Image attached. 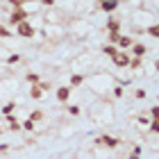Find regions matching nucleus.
Returning <instances> with one entry per match:
<instances>
[{"label": "nucleus", "instance_id": "a211bd4d", "mask_svg": "<svg viewBox=\"0 0 159 159\" xmlns=\"http://www.w3.org/2000/svg\"><path fill=\"white\" fill-rule=\"evenodd\" d=\"M120 52V50L116 48V46H111V43H105V46H102V55L105 57H109V59H114V57H116Z\"/></svg>", "mask_w": 159, "mask_h": 159}, {"label": "nucleus", "instance_id": "aec40b11", "mask_svg": "<svg viewBox=\"0 0 159 159\" xmlns=\"http://www.w3.org/2000/svg\"><path fill=\"white\" fill-rule=\"evenodd\" d=\"M20 132H37V125H34L30 118H25L23 123H20Z\"/></svg>", "mask_w": 159, "mask_h": 159}, {"label": "nucleus", "instance_id": "39448f33", "mask_svg": "<svg viewBox=\"0 0 159 159\" xmlns=\"http://www.w3.org/2000/svg\"><path fill=\"white\" fill-rule=\"evenodd\" d=\"M68 32H70L73 39H86L89 32H91V23L89 20H75V23L68 27Z\"/></svg>", "mask_w": 159, "mask_h": 159}, {"label": "nucleus", "instance_id": "1a4fd4ad", "mask_svg": "<svg viewBox=\"0 0 159 159\" xmlns=\"http://www.w3.org/2000/svg\"><path fill=\"white\" fill-rule=\"evenodd\" d=\"M50 89V84L48 82H39V84H32L30 86V93H27V96H30L32 100H41L43 96H46V91Z\"/></svg>", "mask_w": 159, "mask_h": 159}, {"label": "nucleus", "instance_id": "423d86ee", "mask_svg": "<svg viewBox=\"0 0 159 159\" xmlns=\"http://www.w3.org/2000/svg\"><path fill=\"white\" fill-rule=\"evenodd\" d=\"M43 37L46 39H64L66 37V27H64L61 23H55V25L46 23L43 25Z\"/></svg>", "mask_w": 159, "mask_h": 159}, {"label": "nucleus", "instance_id": "6ab92c4d", "mask_svg": "<svg viewBox=\"0 0 159 159\" xmlns=\"http://www.w3.org/2000/svg\"><path fill=\"white\" fill-rule=\"evenodd\" d=\"M27 118H30V120L34 123V125H37L39 120L46 118V114H43V109H34V111H30V116H27Z\"/></svg>", "mask_w": 159, "mask_h": 159}, {"label": "nucleus", "instance_id": "20e7f679", "mask_svg": "<svg viewBox=\"0 0 159 159\" xmlns=\"http://www.w3.org/2000/svg\"><path fill=\"white\" fill-rule=\"evenodd\" d=\"M37 27H34V23L32 20H23V23H18L16 27H14V34L16 37H20V39H34L37 37Z\"/></svg>", "mask_w": 159, "mask_h": 159}, {"label": "nucleus", "instance_id": "c85d7f7f", "mask_svg": "<svg viewBox=\"0 0 159 159\" xmlns=\"http://www.w3.org/2000/svg\"><path fill=\"white\" fill-rule=\"evenodd\" d=\"M111 93H114V98H116V100H120L123 96H125V89H123V86H118V84H116V86H114V91H111Z\"/></svg>", "mask_w": 159, "mask_h": 159}, {"label": "nucleus", "instance_id": "f704fd0d", "mask_svg": "<svg viewBox=\"0 0 159 159\" xmlns=\"http://www.w3.org/2000/svg\"><path fill=\"white\" fill-rule=\"evenodd\" d=\"M7 57H9V50H7V48H2V46H0V61H5V59H7Z\"/></svg>", "mask_w": 159, "mask_h": 159}, {"label": "nucleus", "instance_id": "ea45409f", "mask_svg": "<svg viewBox=\"0 0 159 159\" xmlns=\"http://www.w3.org/2000/svg\"><path fill=\"white\" fill-rule=\"evenodd\" d=\"M25 2H39V0H25Z\"/></svg>", "mask_w": 159, "mask_h": 159}, {"label": "nucleus", "instance_id": "7c9ffc66", "mask_svg": "<svg viewBox=\"0 0 159 159\" xmlns=\"http://www.w3.org/2000/svg\"><path fill=\"white\" fill-rule=\"evenodd\" d=\"M150 120H159V107L155 105V107H150V116H148Z\"/></svg>", "mask_w": 159, "mask_h": 159}, {"label": "nucleus", "instance_id": "6e6552de", "mask_svg": "<svg viewBox=\"0 0 159 159\" xmlns=\"http://www.w3.org/2000/svg\"><path fill=\"white\" fill-rule=\"evenodd\" d=\"M118 7H120V0H98L96 2V9L105 14H114Z\"/></svg>", "mask_w": 159, "mask_h": 159}, {"label": "nucleus", "instance_id": "2eb2a0df", "mask_svg": "<svg viewBox=\"0 0 159 159\" xmlns=\"http://www.w3.org/2000/svg\"><path fill=\"white\" fill-rule=\"evenodd\" d=\"M84 82H86V73H70L68 86H70V89H77V86H82Z\"/></svg>", "mask_w": 159, "mask_h": 159}, {"label": "nucleus", "instance_id": "bb28decb", "mask_svg": "<svg viewBox=\"0 0 159 159\" xmlns=\"http://www.w3.org/2000/svg\"><path fill=\"white\" fill-rule=\"evenodd\" d=\"M132 98H134V100H146V98H148V91H146V89H134V91H132Z\"/></svg>", "mask_w": 159, "mask_h": 159}, {"label": "nucleus", "instance_id": "72a5a7b5", "mask_svg": "<svg viewBox=\"0 0 159 159\" xmlns=\"http://www.w3.org/2000/svg\"><path fill=\"white\" fill-rule=\"evenodd\" d=\"M9 150H11V146H9V143H0V155H7Z\"/></svg>", "mask_w": 159, "mask_h": 159}, {"label": "nucleus", "instance_id": "4468645a", "mask_svg": "<svg viewBox=\"0 0 159 159\" xmlns=\"http://www.w3.org/2000/svg\"><path fill=\"white\" fill-rule=\"evenodd\" d=\"M132 43H134V37H127V34H120L118 41H116V48L123 50V52H127L129 48H132Z\"/></svg>", "mask_w": 159, "mask_h": 159}, {"label": "nucleus", "instance_id": "b1692460", "mask_svg": "<svg viewBox=\"0 0 159 159\" xmlns=\"http://www.w3.org/2000/svg\"><path fill=\"white\" fill-rule=\"evenodd\" d=\"M141 34H150V37H152V39H157V37H159V30H157V23H152V25H148V27H146V30H143Z\"/></svg>", "mask_w": 159, "mask_h": 159}, {"label": "nucleus", "instance_id": "ddd939ff", "mask_svg": "<svg viewBox=\"0 0 159 159\" xmlns=\"http://www.w3.org/2000/svg\"><path fill=\"white\" fill-rule=\"evenodd\" d=\"M120 27H123V20L111 16L109 20H107V34H120Z\"/></svg>", "mask_w": 159, "mask_h": 159}, {"label": "nucleus", "instance_id": "4be33fe9", "mask_svg": "<svg viewBox=\"0 0 159 159\" xmlns=\"http://www.w3.org/2000/svg\"><path fill=\"white\" fill-rule=\"evenodd\" d=\"M141 66H143V59H139V57H132L129 59V70H141Z\"/></svg>", "mask_w": 159, "mask_h": 159}, {"label": "nucleus", "instance_id": "9b49d317", "mask_svg": "<svg viewBox=\"0 0 159 159\" xmlns=\"http://www.w3.org/2000/svg\"><path fill=\"white\" fill-rule=\"evenodd\" d=\"M129 50H132L129 57H139V59H146V55H148V46L146 43H139V41H134Z\"/></svg>", "mask_w": 159, "mask_h": 159}, {"label": "nucleus", "instance_id": "4c0bfd02", "mask_svg": "<svg viewBox=\"0 0 159 159\" xmlns=\"http://www.w3.org/2000/svg\"><path fill=\"white\" fill-rule=\"evenodd\" d=\"M5 120H7V125H9V123H16L18 118L14 116V114H7V116H5Z\"/></svg>", "mask_w": 159, "mask_h": 159}, {"label": "nucleus", "instance_id": "f8f14e48", "mask_svg": "<svg viewBox=\"0 0 159 159\" xmlns=\"http://www.w3.org/2000/svg\"><path fill=\"white\" fill-rule=\"evenodd\" d=\"M129 59H132L129 52H123V50H120V52L114 57L111 61H114V66H116V68H127V66H129Z\"/></svg>", "mask_w": 159, "mask_h": 159}, {"label": "nucleus", "instance_id": "2f4dec72", "mask_svg": "<svg viewBox=\"0 0 159 159\" xmlns=\"http://www.w3.org/2000/svg\"><path fill=\"white\" fill-rule=\"evenodd\" d=\"M150 134H159V120H150Z\"/></svg>", "mask_w": 159, "mask_h": 159}, {"label": "nucleus", "instance_id": "9d476101", "mask_svg": "<svg viewBox=\"0 0 159 159\" xmlns=\"http://www.w3.org/2000/svg\"><path fill=\"white\" fill-rule=\"evenodd\" d=\"M57 100H59V102H64V105H68L70 102V96H73V89H70L68 84H64V86H59V89H57Z\"/></svg>", "mask_w": 159, "mask_h": 159}, {"label": "nucleus", "instance_id": "f257e3e1", "mask_svg": "<svg viewBox=\"0 0 159 159\" xmlns=\"http://www.w3.org/2000/svg\"><path fill=\"white\" fill-rule=\"evenodd\" d=\"M91 118H93V123L100 125V127L111 125L114 118H116V114H114V105L107 102V100H98V102L91 107Z\"/></svg>", "mask_w": 159, "mask_h": 159}, {"label": "nucleus", "instance_id": "0eeeda50", "mask_svg": "<svg viewBox=\"0 0 159 159\" xmlns=\"http://www.w3.org/2000/svg\"><path fill=\"white\" fill-rule=\"evenodd\" d=\"M27 18H30V11H27L25 7H20V9H11V14H9V25L16 27L18 23H23V20H27Z\"/></svg>", "mask_w": 159, "mask_h": 159}, {"label": "nucleus", "instance_id": "dca6fc26", "mask_svg": "<svg viewBox=\"0 0 159 159\" xmlns=\"http://www.w3.org/2000/svg\"><path fill=\"white\" fill-rule=\"evenodd\" d=\"M16 86H18V84L14 82V80H0V96H5V93L14 91Z\"/></svg>", "mask_w": 159, "mask_h": 159}, {"label": "nucleus", "instance_id": "412c9836", "mask_svg": "<svg viewBox=\"0 0 159 159\" xmlns=\"http://www.w3.org/2000/svg\"><path fill=\"white\" fill-rule=\"evenodd\" d=\"M14 109H16V100H9L7 105H2L0 114H2V116H7V114H14Z\"/></svg>", "mask_w": 159, "mask_h": 159}, {"label": "nucleus", "instance_id": "7ed1b4c3", "mask_svg": "<svg viewBox=\"0 0 159 159\" xmlns=\"http://www.w3.org/2000/svg\"><path fill=\"white\" fill-rule=\"evenodd\" d=\"M93 143H96V148H102V150H116L120 143H123V139L102 132V134H98V136H96V141H93Z\"/></svg>", "mask_w": 159, "mask_h": 159}, {"label": "nucleus", "instance_id": "58836bf2", "mask_svg": "<svg viewBox=\"0 0 159 159\" xmlns=\"http://www.w3.org/2000/svg\"><path fill=\"white\" fill-rule=\"evenodd\" d=\"M123 2V0H120ZM125 2H129V5H134V7H141V0H125Z\"/></svg>", "mask_w": 159, "mask_h": 159}, {"label": "nucleus", "instance_id": "cd10ccee", "mask_svg": "<svg viewBox=\"0 0 159 159\" xmlns=\"http://www.w3.org/2000/svg\"><path fill=\"white\" fill-rule=\"evenodd\" d=\"M136 123H139V127H146V125H150V118L146 114H139V116H136Z\"/></svg>", "mask_w": 159, "mask_h": 159}, {"label": "nucleus", "instance_id": "e433bc0d", "mask_svg": "<svg viewBox=\"0 0 159 159\" xmlns=\"http://www.w3.org/2000/svg\"><path fill=\"white\" fill-rule=\"evenodd\" d=\"M141 152H143V146H132V155L141 157Z\"/></svg>", "mask_w": 159, "mask_h": 159}, {"label": "nucleus", "instance_id": "c9c22d12", "mask_svg": "<svg viewBox=\"0 0 159 159\" xmlns=\"http://www.w3.org/2000/svg\"><path fill=\"white\" fill-rule=\"evenodd\" d=\"M9 129H11V132H20V120H16V123H9Z\"/></svg>", "mask_w": 159, "mask_h": 159}, {"label": "nucleus", "instance_id": "f03ea898", "mask_svg": "<svg viewBox=\"0 0 159 159\" xmlns=\"http://www.w3.org/2000/svg\"><path fill=\"white\" fill-rule=\"evenodd\" d=\"M132 23L136 25V32L141 34L148 25L157 23V16H155V11H148V9H143V7H136V9L132 11Z\"/></svg>", "mask_w": 159, "mask_h": 159}, {"label": "nucleus", "instance_id": "473e14b6", "mask_svg": "<svg viewBox=\"0 0 159 159\" xmlns=\"http://www.w3.org/2000/svg\"><path fill=\"white\" fill-rule=\"evenodd\" d=\"M39 2L43 7H48V9H52V7H57V0H39Z\"/></svg>", "mask_w": 159, "mask_h": 159}, {"label": "nucleus", "instance_id": "393cba45", "mask_svg": "<svg viewBox=\"0 0 159 159\" xmlns=\"http://www.w3.org/2000/svg\"><path fill=\"white\" fill-rule=\"evenodd\" d=\"M11 37H14V30H9L7 25L0 23V39H11Z\"/></svg>", "mask_w": 159, "mask_h": 159}, {"label": "nucleus", "instance_id": "a878e982", "mask_svg": "<svg viewBox=\"0 0 159 159\" xmlns=\"http://www.w3.org/2000/svg\"><path fill=\"white\" fill-rule=\"evenodd\" d=\"M25 82L27 84H39L41 82V75H37V73H25Z\"/></svg>", "mask_w": 159, "mask_h": 159}, {"label": "nucleus", "instance_id": "c756f323", "mask_svg": "<svg viewBox=\"0 0 159 159\" xmlns=\"http://www.w3.org/2000/svg\"><path fill=\"white\" fill-rule=\"evenodd\" d=\"M9 2L11 9H20V7H25V0H7Z\"/></svg>", "mask_w": 159, "mask_h": 159}, {"label": "nucleus", "instance_id": "f3484780", "mask_svg": "<svg viewBox=\"0 0 159 159\" xmlns=\"http://www.w3.org/2000/svg\"><path fill=\"white\" fill-rule=\"evenodd\" d=\"M7 66H18V64H23V55H18V52H9V57L5 59Z\"/></svg>", "mask_w": 159, "mask_h": 159}, {"label": "nucleus", "instance_id": "5701e85b", "mask_svg": "<svg viewBox=\"0 0 159 159\" xmlns=\"http://www.w3.org/2000/svg\"><path fill=\"white\" fill-rule=\"evenodd\" d=\"M66 114H68V116H73V118H80L82 109H80L77 105H68V107H66Z\"/></svg>", "mask_w": 159, "mask_h": 159}, {"label": "nucleus", "instance_id": "a19ab883", "mask_svg": "<svg viewBox=\"0 0 159 159\" xmlns=\"http://www.w3.org/2000/svg\"><path fill=\"white\" fill-rule=\"evenodd\" d=\"M2 134H5V129H2V127H0V136H2Z\"/></svg>", "mask_w": 159, "mask_h": 159}]
</instances>
